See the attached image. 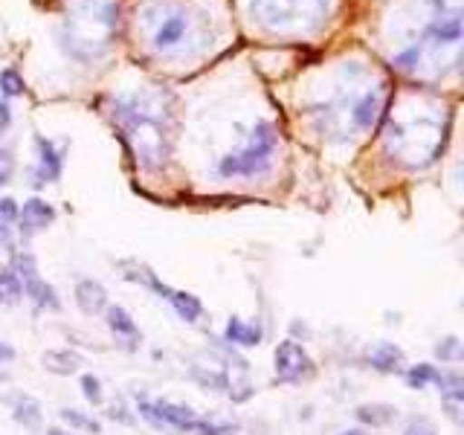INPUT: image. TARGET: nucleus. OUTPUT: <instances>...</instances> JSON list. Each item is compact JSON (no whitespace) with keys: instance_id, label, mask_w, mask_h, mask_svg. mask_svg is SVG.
I'll use <instances>...</instances> for the list:
<instances>
[{"instance_id":"25","label":"nucleus","mask_w":464,"mask_h":435,"mask_svg":"<svg viewBox=\"0 0 464 435\" xmlns=\"http://www.w3.org/2000/svg\"><path fill=\"white\" fill-rule=\"evenodd\" d=\"M18 218V207H14L12 198H0V241L9 238V229Z\"/></svg>"},{"instance_id":"29","label":"nucleus","mask_w":464,"mask_h":435,"mask_svg":"<svg viewBox=\"0 0 464 435\" xmlns=\"http://www.w3.org/2000/svg\"><path fill=\"white\" fill-rule=\"evenodd\" d=\"M0 87H4L6 96H18L24 91V79L14 70H4L0 72Z\"/></svg>"},{"instance_id":"4","label":"nucleus","mask_w":464,"mask_h":435,"mask_svg":"<svg viewBox=\"0 0 464 435\" xmlns=\"http://www.w3.org/2000/svg\"><path fill=\"white\" fill-rule=\"evenodd\" d=\"M157 108H149L140 96H130L120 102V125L125 130V140L130 142L137 160L145 169H160L166 163L169 145H166V128L163 120L154 113Z\"/></svg>"},{"instance_id":"23","label":"nucleus","mask_w":464,"mask_h":435,"mask_svg":"<svg viewBox=\"0 0 464 435\" xmlns=\"http://www.w3.org/2000/svg\"><path fill=\"white\" fill-rule=\"evenodd\" d=\"M444 372H439L435 366H430V362H420V366H412L410 372H406V383H410L412 389H424L427 383H441Z\"/></svg>"},{"instance_id":"11","label":"nucleus","mask_w":464,"mask_h":435,"mask_svg":"<svg viewBox=\"0 0 464 435\" xmlns=\"http://www.w3.org/2000/svg\"><path fill=\"white\" fill-rule=\"evenodd\" d=\"M383 87H372V91L362 93L357 102H354V108H352V120L357 128L362 130H369L377 125V120L383 116Z\"/></svg>"},{"instance_id":"35","label":"nucleus","mask_w":464,"mask_h":435,"mask_svg":"<svg viewBox=\"0 0 464 435\" xmlns=\"http://www.w3.org/2000/svg\"><path fill=\"white\" fill-rule=\"evenodd\" d=\"M340 435H362L360 430H348V432H340Z\"/></svg>"},{"instance_id":"16","label":"nucleus","mask_w":464,"mask_h":435,"mask_svg":"<svg viewBox=\"0 0 464 435\" xmlns=\"http://www.w3.org/2000/svg\"><path fill=\"white\" fill-rule=\"evenodd\" d=\"M369 362H372L377 372H383V374L401 372L403 369V352H401L398 345H392V343H381L369 354Z\"/></svg>"},{"instance_id":"1","label":"nucleus","mask_w":464,"mask_h":435,"mask_svg":"<svg viewBox=\"0 0 464 435\" xmlns=\"http://www.w3.org/2000/svg\"><path fill=\"white\" fill-rule=\"evenodd\" d=\"M447 122L432 120L430 113H392L386 122V145L389 151L406 166H430L444 151Z\"/></svg>"},{"instance_id":"36","label":"nucleus","mask_w":464,"mask_h":435,"mask_svg":"<svg viewBox=\"0 0 464 435\" xmlns=\"http://www.w3.org/2000/svg\"><path fill=\"white\" fill-rule=\"evenodd\" d=\"M50 435H64V432H58V430H50Z\"/></svg>"},{"instance_id":"22","label":"nucleus","mask_w":464,"mask_h":435,"mask_svg":"<svg viewBox=\"0 0 464 435\" xmlns=\"http://www.w3.org/2000/svg\"><path fill=\"white\" fill-rule=\"evenodd\" d=\"M192 377L203 389H227L229 377L221 366H192Z\"/></svg>"},{"instance_id":"3","label":"nucleus","mask_w":464,"mask_h":435,"mask_svg":"<svg viewBox=\"0 0 464 435\" xmlns=\"http://www.w3.org/2000/svg\"><path fill=\"white\" fill-rule=\"evenodd\" d=\"M461 50V14L459 12H441L435 21L424 29V35L412 44L410 50L395 58V64L406 72H444V64H456Z\"/></svg>"},{"instance_id":"33","label":"nucleus","mask_w":464,"mask_h":435,"mask_svg":"<svg viewBox=\"0 0 464 435\" xmlns=\"http://www.w3.org/2000/svg\"><path fill=\"white\" fill-rule=\"evenodd\" d=\"M111 418H113V420L120 418V420H125V424H130V415H125V406H122V403H113V406H111Z\"/></svg>"},{"instance_id":"13","label":"nucleus","mask_w":464,"mask_h":435,"mask_svg":"<svg viewBox=\"0 0 464 435\" xmlns=\"http://www.w3.org/2000/svg\"><path fill=\"white\" fill-rule=\"evenodd\" d=\"M76 304H79V311L87 314V316H96L108 308V294H105V287H102L99 282L93 279H84L76 285Z\"/></svg>"},{"instance_id":"30","label":"nucleus","mask_w":464,"mask_h":435,"mask_svg":"<svg viewBox=\"0 0 464 435\" xmlns=\"http://www.w3.org/2000/svg\"><path fill=\"white\" fill-rule=\"evenodd\" d=\"M403 435H435L432 424L427 418H410V424H406Z\"/></svg>"},{"instance_id":"18","label":"nucleus","mask_w":464,"mask_h":435,"mask_svg":"<svg viewBox=\"0 0 464 435\" xmlns=\"http://www.w3.org/2000/svg\"><path fill=\"white\" fill-rule=\"evenodd\" d=\"M12 418L18 420L21 427H26V430H35V427H41V406H38V401L35 398H29V395H18L14 398V403H12Z\"/></svg>"},{"instance_id":"21","label":"nucleus","mask_w":464,"mask_h":435,"mask_svg":"<svg viewBox=\"0 0 464 435\" xmlns=\"http://www.w3.org/2000/svg\"><path fill=\"white\" fill-rule=\"evenodd\" d=\"M392 418H395V410L386 406V403H362V406H357V420H362V424L383 427V424H389Z\"/></svg>"},{"instance_id":"28","label":"nucleus","mask_w":464,"mask_h":435,"mask_svg":"<svg viewBox=\"0 0 464 435\" xmlns=\"http://www.w3.org/2000/svg\"><path fill=\"white\" fill-rule=\"evenodd\" d=\"M82 395L91 401L93 406L102 403V383H99V377H93V374H84L82 377Z\"/></svg>"},{"instance_id":"6","label":"nucleus","mask_w":464,"mask_h":435,"mask_svg":"<svg viewBox=\"0 0 464 435\" xmlns=\"http://www.w3.org/2000/svg\"><path fill=\"white\" fill-rule=\"evenodd\" d=\"M276 142H279L276 125L273 122H258L244 149L221 160V174H224V178H253V174H261L270 166Z\"/></svg>"},{"instance_id":"19","label":"nucleus","mask_w":464,"mask_h":435,"mask_svg":"<svg viewBox=\"0 0 464 435\" xmlns=\"http://www.w3.org/2000/svg\"><path fill=\"white\" fill-rule=\"evenodd\" d=\"M105 323L108 328L116 334V337H125V340H137L140 331H137V323L130 319V314L120 304H113V308H105Z\"/></svg>"},{"instance_id":"10","label":"nucleus","mask_w":464,"mask_h":435,"mask_svg":"<svg viewBox=\"0 0 464 435\" xmlns=\"http://www.w3.org/2000/svg\"><path fill=\"white\" fill-rule=\"evenodd\" d=\"M53 221H55V209L41 198L26 200L24 209L18 212V224H21L18 229H21V236H26V238L35 236V232H41V229H47Z\"/></svg>"},{"instance_id":"17","label":"nucleus","mask_w":464,"mask_h":435,"mask_svg":"<svg viewBox=\"0 0 464 435\" xmlns=\"http://www.w3.org/2000/svg\"><path fill=\"white\" fill-rule=\"evenodd\" d=\"M41 360H44V366H47V372L53 374H76L84 366L82 354L67 352V348H62V352H47Z\"/></svg>"},{"instance_id":"5","label":"nucleus","mask_w":464,"mask_h":435,"mask_svg":"<svg viewBox=\"0 0 464 435\" xmlns=\"http://www.w3.org/2000/svg\"><path fill=\"white\" fill-rule=\"evenodd\" d=\"M253 14L267 29H311L328 14V0H253Z\"/></svg>"},{"instance_id":"32","label":"nucleus","mask_w":464,"mask_h":435,"mask_svg":"<svg viewBox=\"0 0 464 435\" xmlns=\"http://www.w3.org/2000/svg\"><path fill=\"white\" fill-rule=\"evenodd\" d=\"M12 125V111H9V105L6 102H0V134Z\"/></svg>"},{"instance_id":"20","label":"nucleus","mask_w":464,"mask_h":435,"mask_svg":"<svg viewBox=\"0 0 464 435\" xmlns=\"http://www.w3.org/2000/svg\"><path fill=\"white\" fill-rule=\"evenodd\" d=\"M169 302H171V308L186 319V323H198L200 314H203V304H200V299L195 294H183V290H174V294L169 296Z\"/></svg>"},{"instance_id":"26","label":"nucleus","mask_w":464,"mask_h":435,"mask_svg":"<svg viewBox=\"0 0 464 435\" xmlns=\"http://www.w3.org/2000/svg\"><path fill=\"white\" fill-rule=\"evenodd\" d=\"M62 420H64V424H70V427H76V430H87V432H99L102 430L93 418L82 415L79 410H62Z\"/></svg>"},{"instance_id":"14","label":"nucleus","mask_w":464,"mask_h":435,"mask_svg":"<svg viewBox=\"0 0 464 435\" xmlns=\"http://www.w3.org/2000/svg\"><path fill=\"white\" fill-rule=\"evenodd\" d=\"M441 403H444V410L447 415L456 420V424H461V410H464V381L459 374H444L441 377Z\"/></svg>"},{"instance_id":"7","label":"nucleus","mask_w":464,"mask_h":435,"mask_svg":"<svg viewBox=\"0 0 464 435\" xmlns=\"http://www.w3.org/2000/svg\"><path fill=\"white\" fill-rule=\"evenodd\" d=\"M12 273L18 276V282L24 287V294L33 299L38 308H50L55 311L58 308V299H55V290L41 279L38 276V265H35V258L29 256V253H18L12 261Z\"/></svg>"},{"instance_id":"31","label":"nucleus","mask_w":464,"mask_h":435,"mask_svg":"<svg viewBox=\"0 0 464 435\" xmlns=\"http://www.w3.org/2000/svg\"><path fill=\"white\" fill-rule=\"evenodd\" d=\"M12 171H14V160H12V154H9L6 149H0V186L9 183Z\"/></svg>"},{"instance_id":"24","label":"nucleus","mask_w":464,"mask_h":435,"mask_svg":"<svg viewBox=\"0 0 464 435\" xmlns=\"http://www.w3.org/2000/svg\"><path fill=\"white\" fill-rule=\"evenodd\" d=\"M21 296H24V287L18 282V276L12 273V267L0 270V302H4V304H14Z\"/></svg>"},{"instance_id":"27","label":"nucleus","mask_w":464,"mask_h":435,"mask_svg":"<svg viewBox=\"0 0 464 435\" xmlns=\"http://www.w3.org/2000/svg\"><path fill=\"white\" fill-rule=\"evenodd\" d=\"M435 354H439L444 362H459L461 360V343H459V337H444L439 345H435Z\"/></svg>"},{"instance_id":"2","label":"nucleus","mask_w":464,"mask_h":435,"mask_svg":"<svg viewBox=\"0 0 464 435\" xmlns=\"http://www.w3.org/2000/svg\"><path fill=\"white\" fill-rule=\"evenodd\" d=\"M116 18H120V9L113 0H72L64 24L67 50L82 62L102 55L111 47Z\"/></svg>"},{"instance_id":"9","label":"nucleus","mask_w":464,"mask_h":435,"mask_svg":"<svg viewBox=\"0 0 464 435\" xmlns=\"http://www.w3.org/2000/svg\"><path fill=\"white\" fill-rule=\"evenodd\" d=\"M273 362H276V377H279L282 383H299V381H308L314 374V360L296 340L279 343Z\"/></svg>"},{"instance_id":"8","label":"nucleus","mask_w":464,"mask_h":435,"mask_svg":"<svg viewBox=\"0 0 464 435\" xmlns=\"http://www.w3.org/2000/svg\"><path fill=\"white\" fill-rule=\"evenodd\" d=\"M188 29H192V18L183 9H169L160 14V21L154 24L151 44L160 53H178L186 47Z\"/></svg>"},{"instance_id":"15","label":"nucleus","mask_w":464,"mask_h":435,"mask_svg":"<svg viewBox=\"0 0 464 435\" xmlns=\"http://www.w3.org/2000/svg\"><path fill=\"white\" fill-rule=\"evenodd\" d=\"M261 334H265V331H261L258 323H244V319L232 316L227 323L224 337H227V343H236V345H258Z\"/></svg>"},{"instance_id":"34","label":"nucleus","mask_w":464,"mask_h":435,"mask_svg":"<svg viewBox=\"0 0 464 435\" xmlns=\"http://www.w3.org/2000/svg\"><path fill=\"white\" fill-rule=\"evenodd\" d=\"M12 357H14L12 348L9 345H0V360H12Z\"/></svg>"},{"instance_id":"12","label":"nucleus","mask_w":464,"mask_h":435,"mask_svg":"<svg viewBox=\"0 0 464 435\" xmlns=\"http://www.w3.org/2000/svg\"><path fill=\"white\" fill-rule=\"evenodd\" d=\"M35 145H38V183L58 180V174H62V166H64L62 151H55V145L44 137H38Z\"/></svg>"}]
</instances>
